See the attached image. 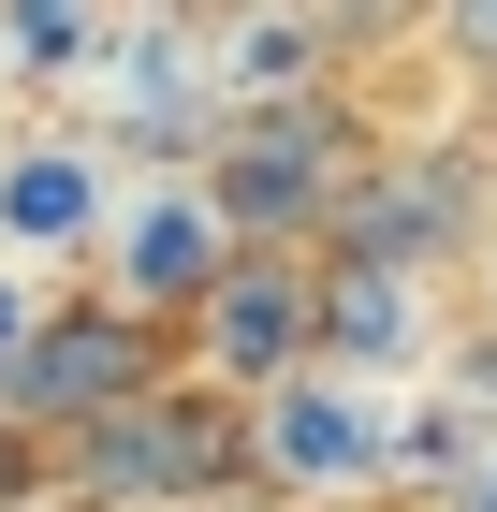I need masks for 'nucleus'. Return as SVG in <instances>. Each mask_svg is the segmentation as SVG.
Masks as SVG:
<instances>
[{
	"label": "nucleus",
	"instance_id": "2",
	"mask_svg": "<svg viewBox=\"0 0 497 512\" xmlns=\"http://www.w3.org/2000/svg\"><path fill=\"white\" fill-rule=\"evenodd\" d=\"M234 469H249L234 410H220V395H161V381L74 439V483H88V498H205V483H234Z\"/></svg>",
	"mask_w": 497,
	"mask_h": 512
},
{
	"label": "nucleus",
	"instance_id": "13",
	"mask_svg": "<svg viewBox=\"0 0 497 512\" xmlns=\"http://www.w3.org/2000/svg\"><path fill=\"white\" fill-rule=\"evenodd\" d=\"M454 512H497V483H468V498H454Z\"/></svg>",
	"mask_w": 497,
	"mask_h": 512
},
{
	"label": "nucleus",
	"instance_id": "8",
	"mask_svg": "<svg viewBox=\"0 0 497 512\" xmlns=\"http://www.w3.org/2000/svg\"><path fill=\"white\" fill-rule=\"evenodd\" d=\"M410 337H424L410 278H381V264H322V352H337V366H410Z\"/></svg>",
	"mask_w": 497,
	"mask_h": 512
},
{
	"label": "nucleus",
	"instance_id": "4",
	"mask_svg": "<svg viewBox=\"0 0 497 512\" xmlns=\"http://www.w3.org/2000/svg\"><path fill=\"white\" fill-rule=\"evenodd\" d=\"M191 322H205V352H220V381H293V366L322 352V278L278 264V249H234V278Z\"/></svg>",
	"mask_w": 497,
	"mask_h": 512
},
{
	"label": "nucleus",
	"instance_id": "9",
	"mask_svg": "<svg viewBox=\"0 0 497 512\" xmlns=\"http://www.w3.org/2000/svg\"><path fill=\"white\" fill-rule=\"evenodd\" d=\"M0 235L15 249H74L88 235V161L74 147H15L0 161Z\"/></svg>",
	"mask_w": 497,
	"mask_h": 512
},
{
	"label": "nucleus",
	"instance_id": "12",
	"mask_svg": "<svg viewBox=\"0 0 497 512\" xmlns=\"http://www.w3.org/2000/svg\"><path fill=\"white\" fill-rule=\"evenodd\" d=\"M15 337H30V322H15V293H0V366H15Z\"/></svg>",
	"mask_w": 497,
	"mask_h": 512
},
{
	"label": "nucleus",
	"instance_id": "5",
	"mask_svg": "<svg viewBox=\"0 0 497 512\" xmlns=\"http://www.w3.org/2000/svg\"><path fill=\"white\" fill-rule=\"evenodd\" d=\"M454 205H468V161H366V176L337 191V264L410 278L424 249L454 235Z\"/></svg>",
	"mask_w": 497,
	"mask_h": 512
},
{
	"label": "nucleus",
	"instance_id": "1",
	"mask_svg": "<svg viewBox=\"0 0 497 512\" xmlns=\"http://www.w3.org/2000/svg\"><path fill=\"white\" fill-rule=\"evenodd\" d=\"M337 191H351V132L322 118V103L220 118V147H205V220H220L234 249H278V235H307V220H337Z\"/></svg>",
	"mask_w": 497,
	"mask_h": 512
},
{
	"label": "nucleus",
	"instance_id": "7",
	"mask_svg": "<svg viewBox=\"0 0 497 512\" xmlns=\"http://www.w3.org/2000/svg\"><path fill=\"white\" fill-rule=\"evenodd\" d=\"M264 469L278 483H366L381 469V410L337 395V381H278L264 395Z\"/></svg>",
	"mask_w": 497,
	"mask_h": 512
},
{
	"label": "nucleus",
	"instance_id": "3",
	"mask_svg": "<svg viewBox=\"0 0 497 512\" xmlns=\"http://www.w3.org/2000/svg\"><path fill=\"white\" fill-rule=\"evenodd\" d=\"M0 395H15V410H30V425H103V410H132V395H147V322L117 308H59V322H30V337H15V366H0Z\"/></svg>",
	"mask_w": 497,
	"mask_h": 512
},
{
	"label": "nucleus",
	"instance_id": "10",
	"mask_svg": "<svg viewBox=\"0 0 497 512\" xmlns=\"http://www.w3.org/2000/svg\"><path fill=\"white\" fill-rule=\"evenodd\" d=\"M0 44H15L30 74H59V59H88V15H0Z\"/></svg>",
	"mask_w": 497,
	"mask_h": 512
},
{
	"label": "nucleus",
	"instance_id": "14",
	"mask_svg": "<svg viewBox=\"0 0 497 512\" xmlns=\"http://www.w3.org/2000/svg\"><path fill=\"white\" fill-rule=\"evenodd\" d=\"M0 512H74V498H0Z\"/></svg>",
	"mask_w": 497,
	"mask_h": 512
},
{
	"label": "nucleus",
	"instance_id": "11",
	"mask_svg": "<svg viewBox=\"0 0 497 512\" xmlns=\"http://www.w3.org/2000/svg\"><path fill=\"white\" fill-rule=\"evenodd\" d=\"M439 44H454V59H483V74H497V0H454V15H439Z\"/></svg>",
	"mask_w": 497,
	"mask_h": 512
},
{
	"label": "nucleus",
	"instance_id": "6",
	"mask_svg": "<svg viewBox=\"0 0 497 512\" xmlns=\"http://www.w3.org/2000/svg\"><path fill=\"white\" fill-rule=\"evenodd\" d=\"M234 278V235L205 220V191H147L132 220H117V308L161 322V308H205Z\"/></svg>",
	"mask_w": 497,
	"mask_h": 512
}]
</instances>
